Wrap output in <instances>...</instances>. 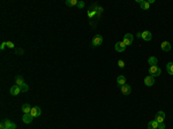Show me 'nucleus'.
<instances>
[{
    "instance_id": "obj_1",
    "label": "nucleus",
    "mask_w": 173,
    "mask_h": 129,
    "mask_svg": "<svg viewBox=\"0 0 173 129\" xmlns=\"http://www.w3.org/2000/svg\"><path fill=\"white\" fill-rule=\"evenodd\" d=\"M162 73V69L159 68L158 66H150L149 67V74L151 75V76L156 77V76H159Z\"/></svg>"
},
{
    "instance_id": "obj_2",
    "label": "nucleus",
    "mask_w": 173,
    "mask_h": 129,
    "mask_svg": "<svg viewBox=\"0 0 173 129\" xmlns=\"http://www.w3.org/2000/svg\"><path fill=\"white\" fill-rule=\"evenodd\" d=\"M133 40H134V37H133L132 34H126L124 36V44L126 45V46H128V45H132L133 44Z\"/></svg>"
},
{
    "instance_id": "obj_3",
    "label": "nucleus",
    "mask_w": 173,
    "mask_h": 129,
    "mask_svg": "<svg viewBox=\"0 0 173 129\" xmlns=\"http://www.w3.org/2000/svg\"><path fill=\"white\" fill-rule=\"evenodd\" d=\"M92 46L96 47V46H99V45H102L103 43V37L100 36V35H96V36L92 38Z\"/></svg>"
},
{
    "instance_id": "obj_4",
    "label": "nucleus",
    "mask_w": 173,
    "mask_h": 129,
    "mask_svg": "<svg viewBox=\"0 0 173 129\" xmlns=\"http://www.w3.org/2000/svg\"><path fill=\"white\" fill-rule=\"evenodd\" d=\"M10 127H12V122L8 119L2 120L0 123V129H10Z\"/></svg>"
},
{
    "instance_id": "obj_5",
    "label": "nucleus",
    "mask_w": 173,
    "mask_h": 129,
    "mask_svg": "<svg viewBox=\"0 0 173 129\" xmlns=\"http://www.w3.org/2000/svg\"><path fill=\"white\" fill-rule=\"evenodd\" d=\"M144 84L147 85V87H152V85L155 84V79H153V76H151V75H149V76H145V79H144Z\"/></svg>"
},
{
    "instance_id": "obj_6",
    "label": "nucleus",
    "mask_w": 173,
    "mask_h": 129,
    "mask_svg": "<svg viewBox=\"0 0 173 129\" xmlns=\"http://www.w3.org/2000/svg\"><path fill=\"white\" fill-rule=\"evenodd\" d=\"M10 95L12 96H17V95H20V92H21V89H20V87L18 85H13L12 88H10Z\"/></svg>"
},
{
    "instance_id": "obj_7",
    "label": "nucleus",
    "mask_w": 173,
    "mask_h": 129,
    "mask_svg": "<svg viewBox=\"0 0 173 129\" xmlns=\"http://www.w3.org/2000/svg\"><path fill=\"white\" fill-rule=\"evenodd\" d=\"M164 120H165V113L163 111L157 112V114H156V121H157V122H158V123L164 122Z\"/></svg>"
},
{
    "instance_id": "obj_8",
    "label": "nucleus",
    "mask_w": 173,
    "mask_h": 129,
    "mask_svg": "<svg viewBox=\"0 0 173 129\" xmlns=\"http://www.w3.org/2000/svg\"><path fill=\"white\" fill-rule=\"evenodd\" d=\"M125 50H126V45L124 44V42L116 43V51L117 52H124Z\"/></svg>"
},
{
    "instance_id": "obj_9",
    "label": "nucleus",
    "mask_w": 173,
    "mask_h": 129,
    "mask_svg": "<svg viewBox=\"0 0 173 129\" xmlns=\"http://www.w3.org/2000/svg\"><path fill=\"white\" fill-rule=\"evenodd\" d=\"M120 90H121V92L124 93V95H129L130 92H132V88H130V85L128 84H125V85H122V87L120 88Z\"/></svg>"
},
{
    "instance_id": "obj_10",
    "label": "nucleus",
    "mask_w": 173,
    "mask_h": 129,
    "mask_svg": "<svg viewBox=\"0 0 173 129\" xmlns=\"http://www.w3.org/2000/svg\"><path fill=\"white\" fill-rule=\"evenodd\" d=\"M41 113H42L41 108H39L38 106H35V107H33V108H31V112H30V114L33 115L34 118H36V117H39V115H41Z\"/></svg>"
},
{
    "instance_id": "obj_11",
    "label": "nucleus",
    "mask_w": 173,
    "mask_h": 129,
    "mask_svg": "<svg viewBox=\"0 0 173 129\" xmlns=\"http://www.w3.org/2000/svg\"><path fill=\"white\" fill-rule=\"evenodd\" d=\"M141 38L149 42V40H151V38H152V35H151L150 31H143L142 35H141Z\"/></svg>"
},
{
    "instance_id": "obj_12",
    "label": "nucleus",
    "mask_w": 173,
    "mask_h": 129,
    "mask_svg": "<svg viewBox=\"0 0 173 129\" xmlns=\"http://www.w3.org/2000/svg\"><path fill=\"white\" fill-rule=\"evenodd\" d=\"M137 2L140 4V6L142 9L147 10L149 9V7H150V4H149V1H144V0H137Z\"/></svg>"
},
{
    "instance_id": "obj_13",
    "label": "nucleus",
    "mask_w": 173,
    "mask_h": 129,
    "mask_svg": "<svg viewBox=\"0 0 173 129\" xmlns=\"http://www.w3.org/2000/svg\"><path fill=\"white\" fill-rule=\"evenodd\" d=\"M33 119H34V117L30 114V113H28V114H24V115L22 117V121H23L24 123H31Z\"/></svg>"
},
{
    "instance_id": "obj_14",
    "label": "nucleus",
    "mask_w": 173,
    "mask_h": 129,
    "mask_svg": "<svg viewBox=\"0 0 173 129\" xmlns=\"http://www.w3.org/2000/svg\"><path fill=\"white\" fill-rule=\"evenodd\" d=\"M117 83H118V87H122V85L126 84V77L124 76V75H120V76H118V79H117Z\"/></svg>"
},
{
    "instance_id": "obj_15",
    "label": "nucleus",
    "mask_w": 173,
    "mask_h": 129,
    "mask_svg": "<svg viewBox=\"0 0 173 129\" xmlns=\"http://www.w3.org/2000/svg\"><path fill=\"white\" fill-rule=\"evenodd\" d=\"M161 47H162V50L165 51V52H169V51H171V44H170L169 42H163L162 43V45H161Z\"/></svg>"
},
{
    "instance_id": "obj_16",
    "label": "nucleus",
    "mask_w": 173,
    "mask_h": 129,
    "mask_svg": "<svg viewBox=\"0 0 173 129\" xmlns=\"http://www.w3.org/2000/svg\"><path fill=\"white\" fill-rule=\"evenodd\" d=\"M15 83H16V85H18V87H21L22 84H24V80H23V77L21 76V75H17L16 77H15Z\"/></svg>"
},
{
    "instance_id": "obj_17",
    "label": "nucleus",
    "mask_w": 173,
    "mask_h": 129,
    "mask_svg": "<svg viewBox=\"0 0 173 129\" xmlns=\"http://www.w3.org/2000/svg\"><path fill=\"white\" fill-rule=\"evenodd\" d=\"M31 108H33V107H31L29 104H23V105H22V111H23V113H24V114H28V113H30V112H31Z\"/></svg>"
},
{
    "instance_id": "obj_18",
    "label": "nucleus",
    "mask_w": 173,
    "mask_h": 129,
    "mask_svg": "<svg viewBox=\"0 0 173 129\" xmlns=\"http://www.w3.org/2000/svg\"><path fill=\"white\" fill-rule=\"evenodd\" d=\"M148 129H158V122L156 120L153 121H150L148 123Z\"/></svg>"
},
{
    "instance_id": "obj_19",
    "label": "nucleus",
    "mask_w": 173,
    "mask_h": 129,
    "mask_svg": "<svg viewBox=\"0 0 173 129\" xmlns=\"http://www.w3.org/2000/svg\"><path fill=\"white\" fill-rule=\"evenodd\" d=\"M166 70L170 75H173V62H169L166 64Z\"/></svg>"
},
{
    "instance_id": "obj_20",
    "label": "nucleus",
    "mask_w": 173,
    "mask_h": 129,
    "mask_svg": "<svg viewBox=\"0 0 173 129\" xmlns=\"http://www.w3.org/2000/svg\"><path fill=\"white\" fill-rule=\"evenodd\" d=\"M148 62L150 66H157V58H155V56H150L148 60Z\"/></svg>"
},
{
    "instance_id": "obj_21",
    "label": "nucleus",
    "mask_w": 173,
    "mask_h": 129,
    "mask_svg": "<svg viewBox=\"0 0 173 129\" xmlns=\"http://www.w3.org/2000/svg\"><path fill=\"white\" fill-rule=\"evenodd\" d=\"M78 0H67V1H66V5H67V6H78Z\"/></svg>"
},
{
    "instance_id": "obj_22",
    "label": "nucleus",
    "mask_w": 173,
    "mask_h": 129,
    "mask_svg": "<svg viewBox=\"0 0 173 129\" xmlns=\"http://www.w3.org/2000/svg\"><path fill=\"white\" fill-rule=\"evenodd\" d=\"M20 89H21V92H25V91H28V90H29V87H28V85H27L25 83H24V84H22V85H21Z\"/></svg>"
},
{
    "instance_id": "obj_23",
    "label": "nucleus",
    "mask_w": 173,
    "mask_h": 129,
    "mask_svg": "<svg viewBox=\"0 0 173 129\" xmlns=\"http://www.w3.org/2000/svg\"><path fill=\"white\" fill-rule=\"evenodd\" d=\"M6 44H7V47H9V48H14L15 47L14 43H12V42H6Z\"/></svg>"
},
{
    "instance_id": "obj_24",
    "label": "nucleus",
    "mask_w": 173,
    "mask_h": 129,
    "mask_svg": "<svg viewBox=\"0 0 173 129\" xmlns=\"http://www.w3.org/2000/svg\"><path fill=\"white\" fill-rule=\"evenodd\" d=\"M118 66L120 67V68H124V67H125V62L122 60H119L118 61Z\"/></svg>"
},
{
    "instance_id": "obj_25",
    "label": "nucleus",
    "mask_w": 173,
    "mask_h": 129,
    "mask_svg": "<svg viewBox=\"0 0 173 129\" xmlns=\"http://www.w3.org/2000/svg\"><path fill=\"white\" fill-rule=\"evenodd\" d=\"M78 7L80 8V9H81V8H83L84 7V2L83 1H79L78 2Z\"/></svg>"
},
{
    "instance_id": "obj_26",
    "label": "nucleus",
    "mask_w": 173,
    "mask_h": 129,
    "mask_svg": "<svg viewBox=\"0 0 173 129\" xmlns=\"http://www.w3.org/2000/svg\"><path fill=\"white\" fill-rule=\"evenodd\" d=\"M158 129H165V123L164 122L158 123Z\"/></svg>"
},
{
    "instance_id": "obj_27",
    "label": "nucleus",
    "mask_w": 173,
    "mask_h": 129,
    "mask_svg": "<svg viewBox=\"0 0 173 129\" xmlns=\"http://www.w3.org/2000/svg\"><path fill=\"white\" fill-rule=\"evenodd\" d=\"M6 46H7L6 42H2V43H1V46H0V50H4V48L6 47Z\"/></svg>"
},
{
    "instance_id": "obj_28",
    "label": "nucleus",
    "mask_w": 173,
    "mask_h": 129,
    "mask_svg": "<svg viewBox=\"0 0 173 129\" xmlns=\"http://www.w3.org/2000/svg\"><path fill=\"white\" fill-rule=\"evenodd\" d=\"M141 35H142V32H138V34L136 35V36L138 37V38H141Z\"/></svg>"
}]
</instances>
